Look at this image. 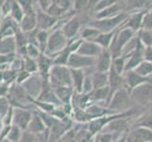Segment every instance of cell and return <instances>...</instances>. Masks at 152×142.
<instances>
[{"instance_id": "1", "label": "cell", "mask_w": 152, "mask_h": 142, "mask_svg": "<svg viewBox=\"0 0 152 142\" xmlns=\"http://www.w3.org/2000/svg\"><path fill=\"white\" fill-rule=\"evenodd\" d=\"M7 99L10 106L13 108H22L28 110H33L31 107L35 108L34 105L30 102L31 98L25 91L23 86L16 85V83L10 85L9 93L7 95Z\"/></svg>"}, {"instance_id": "2", "label": "cell", "mask_w": 152, "mask_h": 142, "mask_svg": "<svg viewBox=\"0 0 152 142\" xmlns=\"http://www.w3.org/2000/svg\"><path fill=\"white\" fill-rule=\"evenodd\" d=\"M134 31L129 28H120L119 30H116L109 49L113 59L122 55L124 47L134 37Z\"/></svg>"}, {"instance_id": "3", "label": "cell", "mask_w": 152, "mask_h": 142, "mask_svg": "<svg viewBox=\"0 0 152 142\" xmlns=\"http://www.w3.org/2000/svg\"><path fill=\"white\" fill-rule=\"evenodd\" d=\"M68 43H69V41L66 39L61 29L51 30L44 53L53 59L56 55H58L61 50L65 49Z\"/></svg>"}, {"instance_id": "4", "label": "cell", "mask_w": 152, "mask_h": 142, "mask_svg": "<svg viewBox=\"0 0 152 142\" xmlns=\"http://www.w3.org/2000/svg\"><path fill=\"white\" fill-rule=\"evenodd\" d=\"M48 82L51 86H69L72 87L70 68L65 65H54L51 67L48 75Z\"/></svg>"}, {"instance_id": "5", "label": "cell", "mask_w": 152, "mask_h": 142, "mask_svg": "<svg viewBox=\"0 0 152 142\" xmlns=\"http://www.w3.org/2000/svg\"><path fill=\"white\" fill-rule=\"evenodd\" d=\"M127 18H128V15L122 13L113 17L98 19V20H96V19L91 20L87 26L95 28L101 33H107V32H111V31L116 30L118 26L122 25Z\"/></svg>"}, {"instance_id": "6", "label": "cell", "mask_w": 152, "mask_h": 142, "mask_svg": "<svg viewBox=\"0 0 152 142\" xmlns=\"http://www.w3.org/2000/svg\"><path fill=\"white\" fill-rule=\"evenodd\" d=\"M129 106V93L125 87L119 89L110 99L107 108L114 113L124 112Z\"/></svg>"}, {"instance_id": "7", "label": "cell", "mask_w": 152, "mask_h": 142, "mask_svg": "<svg viewBox=\"0 0 152 142\" xmlns=\"http://www.w3.org/2000/svg\"><path fill=\"white\" fill-rule=\"evenodd\" d=\"M35 10H36V18H37V29L46 30V31L53 30L56 27L57 23L59 22L60 18L50 16V15L46 13L42 12V10L36 6V4H35Z\"/></svg>"}, {"instance_id": "8", "label": "cell", "mask_w": 152, "mask_h": 142, "mask_svg": "<svg viewBox=\"0 0 152 142\" xmlns=\"http://www.w3.org/2000/svg\"><path fill=\"white\" fill-rule=\"evenodd\" d=\"M21 85L23 86L25 91L28 93V95L31 99H36L39 97V95L42 91V88H43V79L40 77L39 74L31 75Z\"/></svg>"}, {"instance_id": "9", "label": "cell", "mask_w": 152, "mask_h": 142, "mask_svg": "<svg viewBox=\"0 0 152 142\" xmlns=\"http://www.w3.org/2000/svg\"><path fill=\"white\" fill-rule=\"evenodd\" d=\"M129 95L142 104H146L152 102V82H145L135 87L129 92Z\"/></svg>"}, {"instance_id": "10", "label": "cell", "mask_w": 152, "mask_h": 142, "mask_svg": "<svg viewBox=\"0 0 152 142\" xmlns=\"http://www.w3.org/2000/svg\"><path fill=\"white\" fill-rule=\"evenodd\" d=\"M96 65V58L85 57L77 53H72L68 59L67 67L73 69H86L94 67Z\"/></svg>"}, {"instance_id": "11", "label": "cell", "mask_w": 152, "mask_h": 142, "mask_svg": "<svg viewBox=\"0 0 152 142\" xmlns=\"http://www.w3.org/2000/svg\"><path fill=\"white\" fill-rule=\"evenodd\" d=\"M81 28V21L80 18L75 14L74 16H72L69 20H67V22L61 27V31L64 35L66 37L68 41H72L74 39H77V35L80 33V30Z\"/></svg>"}, {"instance_id": "12", "label": "cell", "mask_w": 152, "mask_h": 142, "mask_svg": "<svg viewBox=\"0 0 152 142\" xmlns=\"http://www.w3.org/2000/svg\"><path fill=\"white\" fill-rule=\"evenodd\" d=\"M31 118H32V110L13 108V117L12 125H15L22 131H26L28 129V126Z\"/></svg>"}, {"instance_id": "13", "label": "cell", "mask_w": 152, "mask_h": 142, "mask_svg": "<svg viewBox=\"0 0 152 142\" xmlns=\"http://www.w3.org/2000/svg\"><path fill=\"white\" fill-rule=\"evenodd\" d=\"M124 87L127 89L129 91V93L134 89L135 87H137L143 83L145 82H152V79L151 77L149 78H144L142 76H140L133 70H129V71H126L124 74Z\"/></svg>"}, {"instance_id": "14", "label": "cell", "mask_w": 152, "mask_h": 142, "mask_svg": "<svg viewBox=\"0 0 152 142\" xmlns=\"http://www.w3.org/2000/svg\"><path fill=\"white\" fill-rule=\"evenodd\" d=\"M36 99L39 102H46V103L52 104L56 107L61 106V103L60 102V101L58 99L57 96L55 95L53 87L51 86L48 80L43 81V88H42V91L39 95V97Z\"/></svg>"}, {"instance_id": "15", "label": "cell", "mask_w": 152, "mask_h": 142, "mask_svg": "<svg viewBox=\"0 0 152 142\" xmlns=\"http://www.w3.org/2000/svg\"><path fill=\"white\" fill-rule=\"evenodd\" d=\"M19 29L25 33H28L37 29V18H36L35 9L24 13V16L19 24Z\"/></svg>"}, {"instance_id": "16", "label": "cell", "mask_w": 152, "mask_h": 142, "mask_svg": "<svg viewBox=\"0 0 152 142\" xmlns=\"http://www.w3.org/2000/svg\"><path fill=\"white\" fill-rule=\"evenodd\" d=\"M103 49L99 46L97 44L94 43V42H90V41H83L80 49H77V51L76 53L85 56V57H91V58H96L100 55V53L102 52Z\"/></svg>"}, {"instance_id": "17", "label": "cell", "mask_w": 152, "mask_h": 142, "mask_svg": "<svg viewBox=\"0 0 152 142\" xmlns=\"http://www.w3.org/2000/svg\"><path fill=\"white\" fill-rule=\"evenodd\" d=\"M113 65V57L111 52L109 49H103L96 59V65L95 69L98 72L108 73L111 69Z\"/></svg>"}, {"instance_id": "18", "label": "cell", "mask_w": 152, "mask_h": 142, "mask_svg": "<svg viewBox=\"0 0 152 142\" xmlns=\"http://www.w3.org/2000/svg\"><path fill=\"white\" fill-rule=\"evenodd\" d=\"M36 61H37L38 65V74L43 79V81L48 80L49 71L51 67L53 66V59L45 53H41Z\"/></svg>"}, {"instance_id": "19", "label": "cell", "mask_w": 152, "mask_h": 142, "mask_svg": "<svg viewBox=\"0 0 152 142\" xmlns=\"http://www.w3.org/2000/svg\"><path fill=\"white\" fill-rule=\"evenodd\" d=\"M108 86L110 88V93L111 97L113 94L115 93L119 89L124 87V77L123 75H120L114 70V68L111 67V69L108 72Z\"/></svg>"}, {"instance_id": "20", "label": "cell", "mask_w": 152, "mask_h": 142, "mask_svg": "<svg viewBox=\"0 0 152 142\" xmlns=\"http://www.w3.org/2000/svg\"><path fill=\"white\" fill-rule=\"evenodd\" d=\"M35 109L32 110V118H31L30 121L28 123L27 131H28L29 133L33 134L35 135H38L45 133L48 129H46L45 123L40 118V116L35 111Z\"/></svg>"}, {"instance_id": "21", "label": "cell", "mask_w": 152, "mask_h": 142, "mask_svg": "<svg viewBox=\"0 0 152 142\" xmlns=\"http://www.w3.org/2000/svg\"><path fill=\"white\" fill-rule=\"evenodd\" d=\"M88 95H89V99H90L91 104L98 103L101 102H107L106 107H107V104L110 101V99H111V93H110L109 86L99 88V89H94V90Z\"/></svg>"}, {"instance_id": "22", "label": "cell", "mask_w": 152, "mask_h": 142, "mask_svg": "<svg viewBox=\"0 0 152 142\" xmlns=\"http://www.w3.org/2000/svg\"><path fill=\"white\" fill-rule=\"evenodd\" d=\"M72 87L76 93H82V86L85 79V72L83 69H73L70 68Z\"/></svg>"}, {"instance_id": "23", "label": "cell", "mask_w": 152, "mask_h": 142, "mask_svg": "<svg viewBox=\"0 0 152 142\" xmlns=\"http://www.w3.org/2000/svg\"><path fill=\"white\" fill-rule=\"evenodd\" d=\"M146 12H140V13H136L132 14L129 18L128 17L126 19L125 22L122 24L123 27L122 28H129L130 29H132L134 32L135 31L139 30L142 28V22H143V18L144 15L145 14Z\"/></svg>"}, {"instance_id": "24", "label": "cell", "mask_w": 152, "mask_h": 142, "mask_svg": "<svg viewBox=\"0 0 152 142\" xmlns=\"http://www.w3.org/2000/svg\"><path fill=\"white\" fill-rule=\"evenodd\" d=\"M53 90L55 92V95L57 96L58 99L60 101V102L62 104H67L71 103V99L73 98L75 91L73 87L69 86H59L53 88Z\"/></svg>"}, {"instance_id": "25", "label": "cell", "mask_w": 152, "mask_h": 142, "mask_svg": "<svg viewBox=\"0 0 152 142\" xmlns=\"http://www.w3.org/2000/svg\"><path fill=\"white\" fill-rule=\"evenodd\" d=\"M0 54H16V45H15L14 36L0 38Z\"/></svg>"}, {"instance_id": "26", "label": "cell", "mask_w": 152, "mask_h": 142, "mask_svg": "<svg viewBox=\"0 0 152 142\" xmlns=\"http://www.w3.org/2000/svg\"><path fill=\"white\" fill-rule=\"evenodd\" d=\"M120 2L115 1V3L113 5H112L111 7H109L107 9H105L101 12H99L95 14V19L98 20V19H104V18H110V17H113L116 16V15L122 13H121V4H119Z\"/></svg>"}, {"instance_id": "27", "label": "cell", "mask_w": 152, "mask_h": 142, "mask_svg": "<svg viewBox=\"0 0 152 142\" xmlns=\"http://www.w3.org/2000/svg\"><path fill=\"white\" fill-rule=\"evenodd\" d=\"M93 90L108 86V73L95 71L91 74Z\"/></svg>"}, {"instance_id": "28", "label": "cell", "mask_w": 152, "mask_h": 142, "mask_svg": "<svg viewBox=\"0 0 152 142\" xmlns=\"http://www.w3.org/2000/svg\"><path fill=\"white\" fill-rule=\"evenodd\" d=\"M116 32V30L111 31V32H107V33H99L97 37L94 40V43L97 44L100 47H102L103 49H109L111 44L113 42V39L114 37V34Z\"/></svg>"}, {"instance_id": "29", "label": "cell", "mask_w": 152, "mask_h": 142, "mask_svg": "<svg viewBox=\"0 0 152 142\" xmlns=\"http://www.w3.org/2000/svg\"><path fill=\"white\" fill-rule=\"evenodd\" d=\"M23 16H24V12L20 6L19 1H17V0H13V1H12L10 17L12 18L15 23H17L19 25Z\"/></svg>"}, {"instance_id": "30", "label": "cell", "mask_w": 152, "mask_h": 142, "mask_svg": "<svg viewBox=\"0 0 152 142\" xmlns=\"http://www.w3.org/2000/svg\"><path fill=\"white\" fill-rule=\"evenodd\" d=\"M72 54V52L69 49V46L65 47L64 50H61L58 55H56L53 58V65H65L67 66L68 59H69L70 55Z\"/></svg>"}, {"instance_id": "31", "label": "cell", "mask_w": 152, "mask_h": 142, "mask_svg": "<svg viewBox=\"0 0 152 142\" xmlns=\"http://www.w3.org/2000/svg\"><path fill=\"white\" fill-rule=\"evenodd\" d=\"M133 71L144 78H149V76L152 75V63L143 61L134 68Z\"/></svg>"}, {"instance_id": "32", "label": "cell", "mask_w": 152, "mask_h": 142, "mask_svg": "<svg viewBox=\"0 0 152 142\" xmlns=\"http://www.w3.org/2000/svg\"><path fill=\"white\" fill-rule=\"evenodd\" d=\"M49 34H50V31L37 29V32H36V42H37V46L40 49L42 53H44L45 50Z\"/></svg>"}, {"instance_id": "33", "label": "cell", "mask_w": 152, "mask_h": 142, "mask_svg": "<svg viewBox=\"0 0 152 142\" xmlns=\"http://www.w3.org/2000/svg\"><path fill=\"white\" fill-rule=\"evenodd\" d=\"M99 33H100V32H99L97 29H96L95 28L86 26V27L83 28V29L80 32V37H78V38H80L83 41L93 42L97 37Z\"/></svg>"}, {"instance_id": "34", "label": "cell", "mask_w": 152, "mask_h": 142, "mask_svg": "<svg viewBox=\"0 0 152 142\" xmlns=\"http://www.w3.org/2000/svg\"><path fill=\"white\" fill-rule=\"evenodd\" d=\"M23 69L29 73L30 75L38 74V65L37 61L31 59V58L25 56L23 57Z\"/></svg>"}, {"instance_id": "35", "label": "cell", "mask_w": 152, "mask_h": 142, "mask_svg": "<svg viewBox=\"0 0 152 142\" xmlns=\"http://www.w3.org/2000/svg\"><path fill=\"white\" fill-rule=\"evenodd\" d=\"M35 111L37 112V114L40 116V118L43 120V122L45 123V127L48 130H50L52 127H54V126L60 121L59 119L55 118L53 116L48 114V113H45V112H42V111H39V110L35 109Z\"/></svg>"}, {"instance_id": "36", "label": "cell", "mask_w": 152, "mask_h": 142, "mask_svg": "<svg viewBox=\"0 0 152 142\" xmlns=\"http://www.w3.org/2000/svg\"><path fill=\"white\" fill-rule=\"evenodd\" d=\"M126 61H127V56L126 55H121L117 58L113 59V65H112L114 68V70L120 75H123L124 72H125Z\"/></svg>"}, {"instance_id": "37", "label": "cell", "mask_w": 152, "mask_h": 142, "mask_svg": "<svg viewBox=\"0 0 152 142\" xmlns=\"http://www.w3.org/2000/svg\"><path fill=\"white\" fill-rule=\"evenodd\" d=\"M22 134H23V131L20 128H18L17 126L10 125V128L9 134L6 139L10 142H19L21 139V136H22Z\"/></svg>"}, {"instance_id": "38", "label": "cell", "mask_w": 152, "mask_h": 142, "mask_svg": "<svg viewBox=\"0 0 152 142\" xmlns=\"http://www.w3.org/2000/svg\"><path fill=\"white\" fill-rule=\"evenodd\" d=\"M136 127H143L152 130V113L151 114H146L144 117L140 118L135 123Z\"/></svg>"}, {"instance_id": "39", "label": "cell", "mask_w": 152, "mask_h": 142, "mask_svg": "<svg viewBox=\"0 0 152 142\" xmlns=\"http://www.w3.org/2000/svg\"><path fill=\"white\" fill-rule=\"evenodd\" d=\"M138 38L145 46H152V29L141 30Z\"/></svg>"}, {"instance_id": "40", "label": "cell", "mask_w": 152, "mask_h": 142, "mask_svg": "<svg viewBox=\"0 0 152 142\" xmlns=\"http://www.w3.org/2000/svg\"><path fill=\"white\" fill-rule=\"evenodd\" d=\"M114 3L115 1H113V0H100V1H96V4L94 5L93 10L95 12V13H97L105 9L111 7Z\"/></svg>"}, {"instance_id": "41", "label": "cell", "mask_w": 152, "mask_h": 142, "mask_svg": "<svg viewBox=\"0 0 152 142\" xmlns=\"http://www.w3.org/2000/svg\"><path fill=\"white\" fill-rule=\"evenodd\" d=\"M41 50L40 49L35 45H31V44H28V46H27V55L29 58H31V59L33 60H37L38 57L41 55Z\"/></svg>"}, {"instance_id": "42", "label": "cell", "mask_w": 152, "mask_h": 142, "mask_svg": "<svg viewBox=\"0 0 152 142\" xmlns=\"http://www.w3.org/2000/svg\"><path fill=\"white\" fill-rule=\"evenodd\" d=\"M10 7H12V1L10 0L2 1L1 6H0V18H6L10 16Z\"/></svg>"}, {"instance_id": "43", "label": "cell", "mask_w": 152, "mask_h": 142, "mask_svg": "<svg viewBox=\"0 0 152 142\" xmlns=\"http://www.w3.org/2000/svg\"><path fill=\"white\" fill-rule=\"evenodd\" d=\"M94 142H113V135L100 132L95 135V141Z\"/></svg>"}, {"instance_id": "44", "label": "cell", "mask_w": 152, "mask_h": 142, "mask_svg": "<svg viewBox=\"0 0 152 142\" xmlns=\"http://www.w3.org/2000/svg\"><path fill=\"white\" fill-rule=\"evenodd\" d=\"M10 108V104L8 101L7 97L0 98V117L3 118L8 113Z\"/></svg>"}, {"instance_id": "45", "label": "cell", "mask_w": 152, "mask_h": 142, "mask_svg": "<svg viewBox=\"0 0 152 142\" xmlns=\"http://www.w3.org/2000/svg\"><path fill=\"white\" fill-rule=\"evenodd\" d=\"M15 58H16V54H10V55L0 54V67L10 65L15 60Z\"/></svg>"}, {"instance_id": "46", "label": "cell", "mask_w": 152, "mask_h": 142, "mask_svg": "<svg viewBox=\"0 0 152 142\" xmlns=\"http://www.w3.org/2000/svg\"><path fill=\"white\" fill-rule=\"evenodd\" d=\"M142 29L143 30H149L152 29V13H145L142 22Z\"/></svg>"}, {"instance_id": "47", "label": "cell", "mask_w": 152, "mask_h": 142, "mask_svg": "<svg viewBox=\"0 0 152 142\" xmlns=\"http://www.w3.org/2000/svg\"><path fill=\"white\" fill-rule=\"evenodd\" d=\"M93 91V83L91 75H86L84 79V82H83L82 86V93L84 94H90Z\"/></svg>"}, {"instance_id": "48", "label": "cell", "mask_w": 152, "mask_h": 142, "mask_svg": "<svg viewBox=\"0 0 152 142\" xmlns=\"http://www.w3.org/2000/svg\"><path fill=\"white\" fill-rule=\"evenodd\" d=\"M31 75L29 74V73H28L27 71H25L24 69H22L21 71L18 72L17 74V77H16V80H15V83L16 85H23V83L28 80V79L30 77Z\"/></svg>"}, {"instance_id": "49", "label": "cell", "mask_w": 152, "mask_h": 142, "mask_svg": "<svg viewBox=\"0 0 152 142\" xmlns=\"http://www.w3.org/2000/svg\"><path fill=\"white\" fill-rule=\"evenodd\" d=\"M19 142H36V135L29 133L28 131H23L22 136Z\"/></svg>"}, {"instance_id": "50", "label": "cell", "mask_w": 152, "mask_h": 142, "mask_svg": "<svg viewBox=\"0 0 152 142\" xmlns=\"http://www.w3.org/2000/svg\"><path fill=\"white\" fill-rule=\"evenodd\" d=\"M12 117H13V107L10 106V110L6 114V116L2 118L4 126H10V125L12 124Z\"/></svg>"}, {"instance_id": "51", "label": "cell", "mask_w": 152, "mask_h": 142, "mask_svg": "<svg viewBox=\"0 0 152 142\" xmlns=\"http://www.w3.org/2000/svg\"><path fill=\"white\" fill-rule=\"evenodd\" d=\"M89 6V1H82V0H77L73 1V10H81L84 8Z\"/></svg>"}, {"instance_id": "52", "label": "cell", "mask_w": 152, "mask_h": 142, "mask_svg": "<svg viewBox=\"0 0 152 142\" xmlns=\"http://www.w3.org/2000/svg\"><path fill=\"white\" fill-rule=\"evenodd\" d=\"M51 3H52L51 0H39V1H36V6H37L38 9H40L42 12L45 13L51 5Z\"/></svg>"}, {"instance_id": "53", "label": "cell", "mask_w": 152, "mask_h": 142, "mask_svg": "<svg viewBox=\"0 0 152 142\" xmlns=\"http://www.w3.org/2000/svg\"><path fill=\"white\" fill-rule=\"evenodd\" d=\"M144 61L152 63V46H145Z\"/></svg>"}, {"instance_id": "54", "label": "cell", "mask_w": 152, "mask_h": 142, "mask_svg": "<svg viewBox=\"0 0 152 142\" xmlns=\"http://www.w3.org/2000/svg\"><path fill=\"white\" fill-rule=\"evenodd\" d=\"M10 128V126H4V127L2 128L1 132H0V142H3L5 139L7 138Z\"/></svg>"}, {"instance_id": "55", "label": "cell", "mask_w": 152, "mask_h": 142, "mask_svg": "<svg viewBox=\"0 0 152 142\" xmlns=\"http://www.w3.org/2000/svg\"><path fill=\"white\" fill-rule=\"evenodd\" d=\"M10 86L5 85V83H0V98L7 97L9 90H10Z\"/></svg>"}, {"instance_id": "56", "label": "cell", "mask_w": 152, "mask_h": 142, "mask_svg": "<svg viewBox=\"0 0 152 142\" xmlns=\"http://www.w3.org/2000/svg\"><path fill=\"white\" fill-rule=\"evenodd\" d=\"M126 140H127V135L124 134L123 135L119 136L117 139L113 140V142H126Z\"/></svg>"}, {"instance_id": "57", "label": "cell", "mask_w": 152, "mask_h": 142, "mask_svg": "<svg viewBox=\"0 0 152 142\" xmlns=\"http://www.w3.org/2000/svg\"><path fill=\"white\" fill-rule=\"evenodd\" d=\"M4 127V124H3V120H2V118L0 117V132H1L2 128Z\"/></svg>"}, {"instance_id": "58", "label": "cell", "mask_w": 152, "mask_h": 142, "mask_svg": "<svg viewBox=\"0 0 152 142\" xmlns=\"http://www.w3.org/2000/svg\"><path fill=\"white\" fill-rule=\"evenodd\" d=\"M3 142H10V141H9V140H7V139H5V140H4Z\"/></svg>"}, {"instance_id": "59", "label": "cell", "mask_w": 152, "mask_h": 142, "mask_svg": "<svg viewBox=\"0 0 152 142\" xmlns=\"http://www.w3.org/2000/svg\"><path fill=\"white\" fill-rule=\"evenodd\" d=\"M57 142H62V141H61V139H59V140H58V141H57Z\"/></svg>"}]
</instances>
